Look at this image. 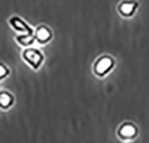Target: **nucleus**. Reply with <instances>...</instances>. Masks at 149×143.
<instances>
[{
	"mask_svg": "<svg viewBox=\"0 0 149 143\" xmlns=\"http://www.w3.org/2000/svg\"><path fill=\"white\" fill-rule=\"evenodd\" d=\"M15 103V98L12 92L6 89L0 90V109L9 110Z\"/></svg>",
	"mask_w": 149,
	"mask_h": 143,
	"instance_id": "nucleus-7",
	"label": "nucleus"
},
{
	"mask_svg": "<svg viewBox=\"0 0 149 143\" xmlns=\"http://www.w3.org/2000/svg\"><path fill=\"white\" fill-rule=\"evenodd\" d=\"M35 41L39 45H46L53 38V31L46 24H40L34 30Z\"/></svg>",
	"mask_w": 149,
	"mask_h": 143,
	"instance_id": "nucleus-4",
	"label": "nucleus"
},
{
	"mask_svg": "<svg viewBox=\"0 0 149 143\" xmlns=\"http://www.w3.org/2000/svg\"><path fill=\"white\" fill-rule=\"evenodd\" d=\"M137 134H138L137 126L130 122H126L123 123L118 130V135L123 140L134 139L137 136Z\"/></svg>",
	"mask_w": 149,
	"mask_h": 143,
	"instance_id": "nucleus-6",
	"label": "nucleus"
},
{
	"mask_svg": "<svg viewBox=\"0 0 149 143\" xmlns=\"http://www.w3.org/2000/svg\"><path fill=\"white\" fill-rule=\"evenodd\" d=\"M139 3L135 0H123L118 6V12L124 17H131L136 13Z\"/></svg>",
	"mask_w": 149,
	"mask_h": 143,
	"instance_id": "nucleus-5",
	"label": "nucleus"
},
{
	"mask_svg": "<svg viewBox=\"0 0 149 143\" xmlns=\"http://www.w3.org/2000/svg\"><path fill=\"white\" fill-rule=\"evenodd\" d=\"M114 67V60L110 56H102L98 57L93 66V73L97 77H104L109 73Z\"/></svg>",
	"mask_w": 149,
	"mask_h": 143,
	"instance_id": "nucleus-2",
	"label": "nucleus"
},
{
	"mask_svg": "<svg viewBox=\"0 0 149 143\" xmlns=\"http://www.w3.org/2000/svg\"><path fill=\"white\" fill-rule=\"evenodd\" d=\"M21 57L22 60L34 71H37L41 67L45 60V57L42 52L38 48L32 47L31 46L25 47L22 51Z\"/></svg>",
	"mask_w": 149,
	"mask_h": 143,
	"instance_id": "nucleus-1",
	"label": "nucleus"
},
{
	"mask_svg": "<svg viewBox=\"0 0 149 143\" xmlns=\"http://www.w3.org/2000/svg\"><path fill=\"white\" fill-rule=\"evenodd\" d=\"M8 23L10 27L15 30L19 34L23 35H34V29L31 28V26L27 23L22 18L17 16V15H13L8 19Z\"/></svg>",
	"mask_w": 149,
	"mask_h": 143,
	"instance_id": "nucleus-3",
	"label": "nucleus"
},
{
	"mask_svg": "<svg viewBox=\"0 0 149 143\" xmlns=\"http://www.w3.org/2000/svg\"><path fill=\"white\" fill-rule=\"evenodd\" d=\"M15 41L22 47H31L34 44L35 42V38L34 35H23V34H19L17 37H15Z\"/></svg>",
	"mask_w": 149,
	"mask_h": 143,
	"instance_id": "nucleus-8",
	"label": "nucleus"
},
{
	"mask_svg": "<svg viewBox=\"0 0 149 143\" xmlns=\"http://www.w3.org/2000/svg\"><path fill=\"white\" fill-rule=\"evenodd\" d=\"M10 68L3 62H0V82L4 81L5 79L10 75Z\"/></svg>",
	"mask_w": 149,
	"mask_h": 143,
	"instance_id": "nucleus-9",
	"label": "nucleus"
}]
</instances>
